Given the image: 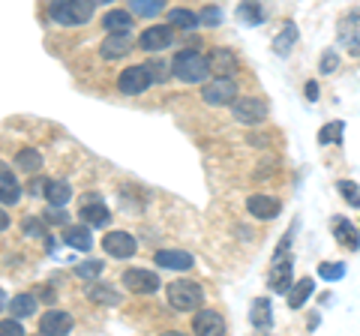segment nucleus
Here are the masks:
<instances>
[{
    "mask_svg": "<svg viewBox=\"0 0 360 336\" xmlns=\"http://www.w3.org/2000/svg\"><path fill=\"white\" fill-rule=\"evenodd\" d=\"M21 186L9 172H0V205H18Z\"/></svg>",
    "mask_w": 360,
    "mask_h": 336,
    "instance_id": "21",
    "label": "nucleus"
},
{
    "mask_svg": "<svg viewBox=\"0 0 360 336\" xmlns=\"http://www.w3.org/2000/svg\"><path fill=\"white\" fill-rule=\"evenodd\" d=\"M307 99H309V103L319 99V84H315V82H307Z\"/></svg>",
    "mask_w": 360,
    "mask_h": 336,
    "instance_id": "42",
    "label": "nucleus"
},
{
    "mask_svg": "<svg viewBox=\"0 0 360 336\" xmlns=\"http://www.w3.org/2000/svg\"><path fill=\"white\" fill-rule=\"evenodd\" d=\"M153 261L160 267H168V271H189L195 264V259L189 252H180V250H160L153 255Z\"/></svg>",
    "mask_w": 360,
    "mask_h": 336,
    "instance_id": "14",
    "label": "nucleus"
},
{
    "mask_svg": "<svg viewBox=\"0 0 360 336\" xmlns=\"http://www.w3.org/2000/svg\"><path fill=\"white\" fill-rule=\"evenodd\" d=\"M6 306V295H4V291H0V309H4Z\"/></svg>",
    "mask_w": 360,
    "mask_h": 336,
    "instance_id": "44",
    "label": "nucleus"
},
{
    "mask_svg": "<svg viewBox=\"0 0 360 336\" xmlns=\"http://www.w3.org/2000/svg\"><path fill=\"white\" fill-rule=\"evenodd\" d=\"M168 304H172L177 312H189V309H198L201 300H205V291H201L198 283L193 279H177V283L168 285Z\"/></svg>",
    "mask_w": 360,
    "mask_h": 336,
    "instance_id": "3",
    "label": "nucleus"
},
{
    "mask_svg": "<svg viewBox=\"0 0 360 336\" xmlns=\"http://www.w3.org/2000/svg\"><path fill=\"white\" fill-rule=\"evenodd\" d=\"M295 42H297V27H295V21H285L283 33L274 37V51L279 58H285V54H291V49H295Z\"/></svg>",
    "mask_w": 360,
    "mask_h": 336,
    "instance_id": "18",
    "label": "nucleus"
},
{
    "mask_svg": "<svg viewBox=\"0 0 360 336\" xmlns=\"http://www.w3.org/2000/svg\"><path fill=\"white\" fill-rule=\"evenodd\" d=\"M288 246H291V231L285 234L283 246L276 250V255H274V273H270V288L279 291V295H288V288L295 285V283H291V255H288Z\"/></svg>",
    "mask_w": 360,
    "mask_h": 336,
    "instance_id": "4",
    "label": "nucleus"
},
{
    "mask_svg": "<svg viewBox=\"0 0 360 336\" xmlns=\"http://www.w3.org/2000/svg\"><path fill=\"white\" fill-rule=\"evenodd\" d=\"M63 240L72 246V250H90L94 246V240H90V231H87V222H82V226H70L63 231Z\"/></svg>",
    "mask_w": 360,
    "mask_h": 336,
    "instance_id": "20",
    "label": "nucleus"
},
{
    "mask_svg": "<svg viewBox=\"0 0 360 336\" xmlns=\"http://www.w3.org/2000/svg\"><path fill=\"white\" fill-rule=\"evenodd\" d=\"M139 46L144 51H165L168 46H174V33L172 25H153L139 37Z\"/></svg>",
    "mask_w": 360,
    "mask_h": 336,
    "instance_id": "10",
    "label": "nucleus"
},
{
    "mask_svg": "<svg viewBox=\"0 0 360 336\" xmlns=\"http://www.w3.org/2000/svg\"><path fill=\"white\" fill-rule=\"evenodd\" d=\"M210 72H217V75H231L234 70H238V58L229 51V49H217V51H210Z\"/></svg>",
    "mask_w": 360,
    "mask_h": 336,
    "instance_id": "16",
    "label": "nucleus"
},
{
    "mask_svg": "<svg viewBox=\"0 0 360 336\" xmlns=\"http://www.w3.org/2000/svg\"><path fill=\"white\" fill-rule=\"evenodd\" d=\"M111 219L108 207L103 205V201H84L82 205V222H87V226H105V222Z\"/></svg>",
    "mask_w": 360,
    "mask_h": 336,
    "instance_id": "17",
    "label": "nucleus"
},
{
    "mask_svg": "<svg viewBox=\"0 0 360 336\" xmlns=\"http://www.w3.org/2000/svg\"><path fill=\"white\" fill-rule=\"evenodd\" d=\"M90 15H94V0H51L49 4V18L63 27L87 25Z\"/></svg>",
    "mask_w": 360,
    "mask_h": 336,
    "instance_id": "1",
    "label": "nucleus"
},
{
    "mask_svg": "<svg viewBox=\"0 0 360 336\" xmlns=\"http://www.w3.org/2000/svg\"><path fill=\"white\" fill-rule=\"evenodd\" d=\"M15 165H18V168H25V172H33V168H39V165H42V153H39L37 148H25V150H18Z\"/></svg>",
    "mask_w": 360,
    "mask_h": 336,
    "instance_id": "30",
    "label": "nucleus"
},
{
    "mask_svg": "<svg viewBox=\"0 0 360 336\" xmlns=\"http://www.w3.org/2000/svg\"><path fill=\"white\" fill-rule=\"evenodd\" d=\"M87 297L94 300V304H105V306H108V304H111V306H117L120 300H123L117 291H115V288H108V285H90V288H87Z\"/></svg>",
    "mask_w": 360,
    "mask_h": 336,
    "instance_id": "26",
    "label": "nucleus"
},
{
    "mask_svg": "<svg viewBox=\"0 0 360 336\" xmlns=\"http://www.w3.org/2000/svg\"><path fill=\"white\" fill-rule=\"evenodd\" d=\"M123 285H127L132 295H153V291H160V276H156L153 271H141V267H132V271L123 273L120 279Z\"/></svg>",
    "mask_w": 360,
    "mask_h": 336,
    "instance_id": "8",
    "label": "nucleus"
},
{
    "mask_svg": "<svg viewBox=\"0 0 360 336\" xmlns=\"http://www.w3.org/2000/svg\"><path fill=\"white\" fill-rule=\"evenodd\" d=\"M336 70H340V58H336V54L333 51H328V54H324V58H321V72H336Z\"/></svg>",
    "mask_w": 360,
    "mask_h": 336,
    "instance_id": "38",
    "label": "nucleus"
},
{
    "mask_svg": "<svg viewBox=\"0 0 360 336\" xmlns=\"http://www.w3.org/2000/svg\"><path fill=\"white\" fill-rule=\"evenodd\" d=\"M250 321H252L255 330H270V300L267 297H258L255 304H252Z\"/></svg>",
    "mask_w": 360,
    "mask_h": 336,
    "instance_id": "24",
    "label": "nucleus"
},
{
    "mask_svg": "<svg viewBox=\"0 0 360 336\" xmlns=\"http://www.w3.org/2000/svg\"><path fill=\"white\" fill-rule=\"evenodd\" d=\"M150 66V75H153V82H165V78H168V66L165 63H160V60H156V63H148Z\"/></svg>",
    "mask_w": 360,
    "mask_h": 336,
    "instance_id": "40",
    "label": "nucleus"
},
{
    "mask_svg": "<svg viewBox=\"0 0 360 336\" xmlns=\"http://www.w3.org/2000/svg\"><path fill=\"white\" fill-rule=\"evenodd\" d=\"M45 198H49V205L54 207H63L66 201L72 198V189L66 181H49V189H45Z\"/></svg>",
    "mask_w": 360,
    "mask_h": 336,
    "instance_id": "23",
    "label": "nucleus"
},
{
    "mask_svg": "<svg viewBox=\"0 0 360 336\" xmlns=\"http://www.w3.org/2000/svg\"><path fill=\"white\" fill-rule=\"evenodd\" d=\"M165 6V0H129V9L135 15H144V18H153L160 9Z\"/></svg>",
    "mask_w": 360,
    "mask_h": 336,
    "instance_id": "29",
    "label": "nucleus"
},
{
    "mask_svg": "<svg viewBox=\"0 0 360 336\" xmlns=\"http://www.w3.org/2000/svg\"><path fill=\"white\" fill-rule=\"evenodd\" d=\"M25 231L30 234V238H33V234H37V238H45V231H42V226H37V222H25Z\"/></svg>",
    "mask_w": 360,
    "mask_h": 336,
    "instance_id": "41",
    "label": "nucleus"
},
{
    "mask_svg": "<svg viewBox=\"0 0 360 336\" xmlns=\"http://www.w3.org/2000/svg\"><path fill=\"white\" fill-rule=\"evenodd\" d=\"M27 189H30V195H45V189H49V181H45V177H33Z\"/></svg>",
    "mask_w": 360,
    "mask_h": 336,
    "instance_id": "39",
    "label": "nucleus"
},
{
    "mask_svg": "<svg viewBox=\"0 0 360 336\" xmlns=\"http://www.w3.org/2000/svg\"><path fill=\"white\" fill-rule=\"evenodd\" d=\"M99 4H111V0H99Z\"/></svg>",
    "mask_w": 360,
    "mask_h": 336,
    "instance_id": "45",
    "label": "nucleus"
},
{
    "mask_svg": "<svg viewBox=\"0 0 360 336\" xmlns=\"http://www.w3.org/2000/svg\"><path fill=\"white\" fill-rule=\"evenodd\" d=\"M21 333H25V328H21V321L15 316L0 321V336H21Z\"/></svg>",
    "mask_w": 360,
    "mask_h": 336,
    "instance_id": "34",
    "label": "nucleus"
},
{
    "mask_svg": "<svg viewBox=\"0 0 360 336\" xmlns=\"http://www.w3.org/2000/svg\"><path fill=\"white\" fill-rule=\"evenodd\" d=\"M210 72V63L205 54H198L193 49H186V51H177L174 54V60H172V75L180 78L184 84H198V82H205Z\"/></svg>",
    "mask_w": 360,
    "mask_h": 336,
    "instance_id": "2",
    "label": "nucleus"
},
{
    "mask_svg": "<svg viewBox=\"0 0 360 336\" xmlns=\"http://www.w3.org/2000/svg\"><path fill=\"white\" fill-rule=\"evenodd\" d=\"M103 261H96V259H90V261H84V264H78L75 267V276H82V279H96L99 273H103Z\"/></svg>",
    "mask_w": 360,
    "mask_h": 336,
    "instance_id": "32",
    "label": "nucleus"
},
{
    "mask_svg": "<svg viewBox=\"0 0 360 336\" xmlns=\"http://www.w3.org/2000/svg\"><path fill=\"white\" fill-rule=\"evenodd\" d=\"M150 84H153V75H150V66H148V63L129 66V70H123L120 78H117L120 93H127V96H139V93L148 91Z\"/></svg>",
    "mask_w": 360,
    "mask_h": 336,
    "instance_id": "5",
    "label": "nucleus"
},
{
    "mask_svg": "<svg viewBox=\"0 0 360 336\" xmlns=\"http://www.w3.org/2000/svg\"><path fill=\"white\" fill-rule=\"evenodd\" d=\"M340 193H342V198L348 201V205L360 207V193H357V186H354V183H348V181H340Z\"/></svg>",
    "mask_w": 360,
    "mask_h": 336,
    "instance_id": "35",
    "label": "nucleus"
},
{
    "mask_svg": "<svg viewBox=\"0 0 360 336\" xmlns=\"http://www.w3.org/2000/svg\"><path fill=\"white\" fill-rule=\"evenodd\" d=\"M246 210H250L255 219H274L279 214V201L270 195H250L246 198Z\"/></svg>",
    "mask_w": 360,
    "mask_h": 336,
    "instance_id": "15",
    "label": "nucleus"
},
{
    "mask_svg": "<svg viewBox=\"0 0 360 336\" xmlns=\"http://www.w3.org/2000/svg\"><path fill=\"white\" fill-rule=\"evenodd\" d=\"M72 330V316L63 309H49L39 318V333L45 336H58V333H70Z\"/></svg>",
    "mask_w": 360,
    "mask_h": 336,
    "instance_id": "12",
    "label": "nucleus"
},
{
    "mask_svg": "<svg viewBox=\"0 0 360 336\" xmlns=\"http://www.w3.org/2000/svg\"><path fill=\"white\" fill-rule=\"evenodd\" d=\"M319 276L328 279V283H336V279L345 276V264H321L319 267Z\"/></svg>",
    "mask_w": 360,
    "mask_h": 336,
    "instance_id": "33",
    "label": "nucleus"
},
{
    "mask_svg": "<svg viewBox=\"0 0 360 336\" xmlns=\"http://www.w3.org/2000/svg\"><path fill=\"white\" fill-rule=\"evenodd\" d=\"M4 228H9V217L0 210V231H4Z\"/></svg>",
    "mask_w": 360,
    "mask_h": 336,
    "instance_id": "43",
    "label": "nucleus"
},
{
    "mask_svg": "<svg viewBox=\"0 0 360 336\" xmlns=\"http://www.w3.org/2000/svg\"><path fill=\"white\" fill-rule=\"evenodd\" d=\"M201 25H207V27H217L219 25V21H222V13H219V9L217 6H205V9H201Z\"/></svg>",
    "mask_w": 360,
    "mask_h": 336,
    "instance_id": "36",
    "label": "nucleus"
},
{
    "mask_svg": "<svg viewBox=\"0 0 360 336\" xmlns=\"http://www.w3.org/2000/svg\"><path fill=\"white\" fill-rule=\"evenodd\" d=\"M103 58L105 60H117V58H127L132 51V33L129 30H117V33H108L105 42H103Z\"/></svg>",
    "mask_w": 360,
    "mask_h": 336,
    "instance_id": "11",
    "label": "nucleus"
},
{
    "mask_svg": "<svg viewBox=\"0 0 360 336\" xmlns=\"http://www.w3.org/2000/svg\"><path fill=\"white\" fill-rule=\"evenodd\" d=\"M103 25L108 33H117V30H129L132 27V15L127 9H111V13L103 18Z\"/></svg>",
    "mask_w": 360,
    "mask_h": 336,
    "instance_id": "25",
    "label": "nucleus"
},
{
    "mask_svg": "<svg viewBox=\"0 0 360 336\" xmlns=\"http://www.w3.org/2000/svg\"><path fill=\"white\" fill-rule=\"evenodd\" d=\"M312 291H315V283H312L309 276H303L300 283H295V285L288 288V306H291V309H300V306L309 300Z\"/></svg>",
    "mask_w": 360,
    "mask_h": 336,
    "instance_id": "19",
    "label": "nucleus"
},
{
    "mask_svg": "<svg viewBox=\"0 0 360 336\" xmlns=\"http://www.w3.org/2000/svg\"><path fill=\"white\" fill-rule=\"evenodd\" d=\"M103 250L111 255V259H132L135 250H139V243H135V238L127 231H108L103 238Z\"/></svg>",
    "mask_w": 360,
    "mask_h": 336,
    "instance_id": "9",
    "label": "nucleus"
},
{
    "mask_svg": "<svg viewBox=\"0 0 360 336\" xmlns=\"http://www.w3.org/2000/svg\"><path fill=\"white\" fill-rule=\"evenodd\" d=\"M234 93H238V87H234L231 75H219L217 82H207L205 91H201V96H205L207 105H229V103H234V99H238Z\"/></svg>",
    "mask_w": 360,
    "mask_h": 336,
    "instance_id": "7",
    "label": "nucleus"
},
{
    "mask_svg": "<svg viewBox=\"0 0 360 336\" xmlns=\"http://www.w3.org/2000/svg\"><path fill=\"white\" fill-rule=\"evenodd\" d=\"M168 21H172V27H180V30H193L195 25H201V18L195 13H189V9H172Z\"/></svg>",
    "mask_w": 360,
    "mask_h": 336,
    "instance_id": "28",
    "label": "nucleus"
},
{
    "mask_svg": "<svg viewBox=\"0 0 360 336\" xmlns=\"http://www.w3.org/2000/svg\"><path fill=\"white\" fill-rule=\"evenodd\" d=\"M342 132H345V123L342 120H333V123H328V127H321L319 141L321 144H340L342 141Z\"/></svg>",
    "mask_w": 360,
    "mask_h": 336,
    "instance_id": "31",
    "label": "nucleus"
},
{
    "mask_svg": "<svg viewBox=\"0 0 360 336\" xmlns=\"http://www.w3.org/2000/svg\"><path fill=\"white\" fill-rule=\"evenodd\" d=\"M234 117H238L240 123H246V127H255V123H264L267 117V103L258 96H240L234 99Z\"/></svg>",
    "mask_w": 360,
    "mask_h": 336,
    "instance_id": "6",
    "label": "nucleus"
},
{
    "mask_svg": "<svg viewBox=\"0 0 360 336\" xmlns=\"http://www.w3.org/2000/svg\"><path fill=\"white\" fill-rule=\"evenodd\" d=\"M193 330L195 333H207V336H222L225 333V318L213 309H201L193 318Z\"/></svg>",
    "mask_w": 360,
    "mask_h": 336,
    "instance_id": "13",
    "label": "nucleus"
},
{
    "mask_svg": "<svg viewBox=\"0 0 360 336\" xmlns=\"http://www.w3.org/2000/svg\"><path fill=\"white\" fill-rule=\"evenodd\" d=\"M9 309H13L15 318H27V316L37 312V297H33V295H15L13 304H9Z\"/></svg>",
    "mask_w": 360,
    "mask_h": 336,
    "instance_id": "27",
    "label": "nucleus"
},
{
    "mask_svg": "<svg viewBox=\"0 0 360 336\" xmlns=\"http://www.w3.org/2000/svg\"><path fill=\"white\" fill-rule=\"evenodd\" d=\"M333 231H336V240H340V246H348V250H357V246H360V240H357L360 234H357V228L348 219H336Z\"/></svg>",
    "mask_w": 360,
    "mask_h": 336,
    "instance_id": "22",
    "label": "nucleus"
},
{
    "mask_svg": "<svg viewBox=\"0 0 360 336\" xmlns=\"http://www.w3.org/2000/svg\"><path fill=\"white\" fill-rule=\"evenodd\" d=\"M45 222H51V226H66V222H70V217L63 214V207H54V205H51V210L45 214Z\"/></svg>",
    "mask_w": 360,
    "mask_h": 336,
    "instance_id": "37",
    "label": "nucleus"
}]
</instances>
